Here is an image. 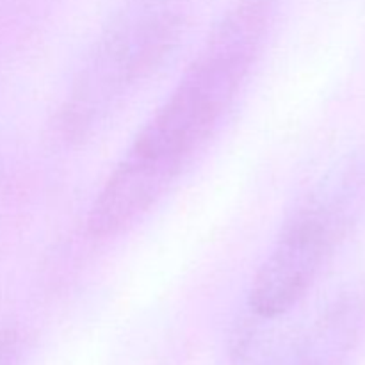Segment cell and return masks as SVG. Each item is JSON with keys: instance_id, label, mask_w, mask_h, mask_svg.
Wrapping results in <instances>:
<instances>
[{"instance_id": "obj_4", "label": "cell", "mask_w": 365, "mask_h": 365, "mask_svg": "<svg viewBox=\"0 0 365 365\" xmlns=\"http://www.w3.org/2000/svg\"><path fill=\"white\" fill-rule=\"evenodd\" d=\"M365 321V285L339 294L271 365H335Z\"/></svg>"}, {"instance_id": "obj_5", "label": "cell", "mask_w": 365, "mask_h": 365, "mask_svg": "<svg viewBox=\"0 0 365 365\" xmlns=\"http://www.w3.org/2000/svg\"><path fill=\"white\" fill-rule=\"evenodd\" d=\"M21 359V339L14 330H0V365H18Z\"/></svg>"}, {"instance_id": "obj_1", "label": "cell", "mask_w": 365, "mask_h": 365, "mask_svg": "<svg viewBox=\"0 0 365 365\" xmlns=\"http://www.w3.org/2000/svg\"><path fill=\"white\" fill-rule=\"evenodd\" d=\"M277 0H237L210 29L180 81L138 132L88 214L93 237L123 234L173 187L216 134L264 50Z\"/></svg>"}, {"instance_id": "obj_2", "label": "cell", "mask_w": 365, "mask_h": 365, "mask_svg": "<svg viewBox=\"0 0 365 365\" xmlns=\"http://www.w3.org/2000/svg\"><path fill=\"white\" fill-rule=\"evenodd\" d=\"M365 210V143L342 157L282 227L253 277L248 307L277 319L312 289Z\"/></svg>"}, {"instance_id": "obj_3", "label": "cell", "mask_w": 365, "mask_h": 365, "mask_svg": "<svg viewBox=\"0 0 365 365\" xmlns=\"http://www.w3.org/2000/svg\"><path fill=\"white\" fill-rule=\"evenodd\" d=\"M180 36L177 14L163 0H139L103 31L73 78L59 110V132L81 143L170 56Z\"/></svg>"}]
</instances>
